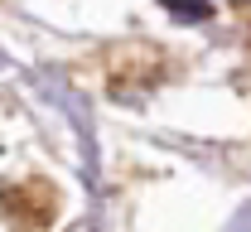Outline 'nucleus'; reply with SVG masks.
<instances>
[{
  "mask_svg": "<svg viewBox=\"0 0 251 232\" xmlns=\"http://www.w3.org/2000/svg\"><path fill=\"white\" fill-rule=\"evenodd\" d=\"M174 20H184V25H198V20H208L213 15V0H159Z\"/></svg>",
  "mask_w": 251,
  "mask_h": 232,
  "instance_id": "1",
  "label": "nucleus"
}]
</instances>
